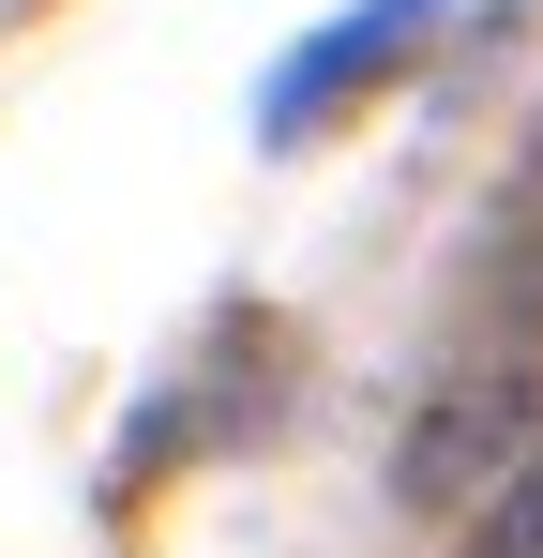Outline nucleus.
<instances>
[{
    "label": "nucleus",
    "instance_id": "obj_1",
    "mask_svg": "<svg viewBox=\"0 0 543 558\" xmlns=\"http://www.w3.org/2000/svg\"><path fill=\"white\" fill-rule=\"evenodd\" d=\"M423 31H438V0H362V15H333L317 46H287L257 92V136H317V106L333 92H377L393 61H423Z\"/></svg>",
    "mask_w": 543,
    "mask_h": 558
},
{
    "label": "nucleus",
    "instance_id": "obj_2",
    "mask_svg": "<svg viewBox=\"0 0 543 558\" xmlns=\"http://www.w3.org/2000/svg\"><path fill=\"white\" fill-rule=\"evenodd\" d=\"M514 453H529V377L483 363L452 408H423V438H408V498H498Z\"/></svg>",
    "mask_w": 543,
    "mask_h": 558
},
{
    "label": "nucleus",
    "instance_id": "obj_3",
    "mask_svg": "<svg viewBox=\"0 0 543 558\" xmlns=\"http://www.w3.org/2000/svg\"><path fill=\"white\" fill-rule=\"evenodd\" d=\"M468 558H543V438L514 468H498V498H483V529H468Z\"/></svg>",
    "mask_w": 543,
    "mask_h": 558
}]
</instances>
